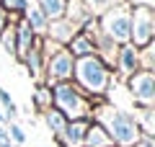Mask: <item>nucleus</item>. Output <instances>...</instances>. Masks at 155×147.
Segmentation results:
<instances>
[{
    "instance_id": "f257e3e1",
    "label": "nucleus",
    "mask_w": 155,
    "mask_h": 147,
    "mask_svg": "<svg viewBox=\"0 0 155 147\" xmlns=\"http://www.w3.org/2000/svg\"><path fill=\"white\" fill-rule=\"evenodd\" d=\"M96 124H101L106 129V134L111 137L114 147H132L142 139V132H140L134 116L127 114V111L101 106V109H96Z\"/></svg>"
},
{
    "instance_id": "f03ea898",
    "label": "nucleus",
    "mask_w": 155,
    "mask_h": 147,
    "mask_svg": "<svg viewBox=\"0 0 155 147\" xmlns=\"http://www.w3.org/2000/svg\"><path fill=\"white\" fill-rule=\"evenodd\" d=\"M72 83L88 98L104 96L109 90V85H111V70L96 54L80 57V60H75V67H72Z\"/></svg>"
},
{
    "instance_id": "7ed1b4c3",
    "label": "nucleus",
    "mask_w": 155,
    "mask_h": 147,
    "mask_svg": "<svg viewBox=\"0 0 155 147\" xmlns=\"http://www.w3.org/2000/svg\"><path fill=\"white\" fill-rule=\"evenodd\" d=\"M52 90V109H57L67 121L75 119H88L91 116V101L75 83H57V85L49 88Z\"/></svg>"
},
{
    "instance_id": "20e7f679",
    "label": "nucleus",
    "mask_w": 155,
    "mask_h": 147,
    "mask_svg": "<svg viewBox=\"0 0 155 147\" xmlns=\"http://www.w3.org/2000/svg\"><path fill=\"white\" fill-rule=\"evenodd\" d=\"M98 31L114 44H129V23H132V8L127 3H116V5L106 8L101 16H96Z\"/></svg>"
},
{
    "instance_id": "39448f33",
    "label": "nucleus",
    "mask_w": 155,
    "mask_h": 147,
    "mask_svg": "<svg viewBox=\"0 0 155 147\" xmlns=\"http://www.w3.org/2000/svg\"><path fill=\"white\" fill-rule=\"evenodd\" d=\"M155 39V8H132L129 23V44L134 49L150 47Z\"/></svg>"
},
{
    "instance_id": "423d86ee",
    "label": "nucleus",
    "mask_w": 155,
    "mask_h": 147,
    "mask_svg": "<svg viewBox=\"0 0 155 147\" xmlns=\"http://www.w3.org/2000/svg\"><path fill=\"white\" fill-rule=\"evenodd\" d=\"M72 67H75L72 54L65 47H60L49 57H44V85L52 88L57 83H70L72 80Z\"/></svg>"
},
{
    "instance_id": "0eeeda50",
    "label": "nucleus",
    "mask_w": 155,
    "mask_h": 147,
    "mask_svg": "<svg viewBox=\"0 0 155 147\" xmlns=\"http://www.w3.org/2000/svg\"><path fill=\"white\" fill-rule=\"evenodd\" d=\"M127 88L132 93L137 109H145V106L155 103V75H153V70H137L134 75H129Z\"/></svg>"
},
{
    "instance_id": "6e6552de",
    "label": "nucleus",
    "mask_w": 155,
    "mask_h": 147,
    "mask_svg": "<svg viewBox=\"0 0 155 147\" xmlns=\"http://www.w3.org/2000/svg\"><path fill=\"white\" fill-rule=\"evenodd\" d=\"M114 67H116V72H119V77H124V80H127L129 75H134V72L140 70V49H134L132 44H122Z\"/></svg>"
},
{
    "instance_id": "1a4fd4ad",
    "label": "nucleus",
    "mask_w": 155,
    "mask_h": 147,
    "mask_svg": "<svg viewBox=\"0 0 155 147\" xmlns=\"http://www.w3.org/2000/svg\"><path fill=\"white\" fill-rule=\"evenodd\" d=\"M39 39L41 36H39L23 18H18V23H16V60H23L28 49L39 44Z\"/></svg>"
},
{
    "instance_id": "9d476101",
    "label": "nucleus",
    "mask_w": 155,
    "mask_h": 147,
    "mask_svg": "<svg viewBox=\"0 0 155 147\" xmlns=\"http://www.w3.org/2000/svg\"><path fill=\"white\" fill-rule=\"evenodd\" d=\"M78 31H80V28L72 26L70 21L57 18V21H49V26H47V31H44V36H41V39H49V41L60 44V47H67V41H70Z\"/></svg>"
},
{
    "instance_id": "9b49d317",
    "label": "nucleus",
    "mask_w": 155,
    "mask_h": 147,
    "mask_svg": "<svg viewBox=\"0 0 155 147\" xmlns=\"http://www.w3.org/2000/svg\"><path fill=\"white\" fill-rule=\"evenodd\" d=\"M88 124H91V119L67 121V124H65V132H62V137L57 139V142H60V147H80V145H83L85 132H88Z\"/></svg>"
},
{
    "instance_id": "f8f14e48",
    "label": "nucleus",
    "mask_w": 155,
    "mask_h": 147,
    "mask_svg": "<svg viewBox=\"0 0 155 147\" xmlns=\"http://www.w3.org/2000/svg\"><path fill=\"white\" fill-rule=\"evenodd\" d=\"M65 21H70L72 26H78V28H83L88 21H93V13H91V8L85 5L83 0H67V5H65Z\"/></svg>"
},
{
    "instance_id": "ddd939ff",
    "label": "nucleus",
    "mask_w": 155,
    "mask_h": 147,
    "mask_svg": "<svg viewBox=\"0 0 155 147\" xmlns=\"http://www.w3.org/2000/svg\"><path fill=\"white\" fill-rule=\"evenodd\" d=\"M65 49L72 54V60H80V57H91V54H96L93 39H91L85 31H78L75 36L67 41V47H65Z\"/></svg>"
},
{
    "instance_id": "4468645a",
    "label": "nucleus",
    "mask_w": 155,
    "mask_h": 147,
    "mask_svg": "<svg viewBox=\"0 0 155 147\" xmlns=\"http://www.w3.org/2000/svg\"><path fill=\"white\" fill-rule=\"evenodd\" d=\"M80 147H114V142H111V137L106 134V129L101 124H96V121H91L88 124V132H85L83 137V145Z\"/></svg>"
},
{
    "instance_id": "2eb2a0df",
    "label": "nucleus",
    "mask_w": 155,
    "mask_h": 147,
    "mask_svg": "<svg viewBox=\"0 0 155 147\" xmlns=\"http://www.w3.org/2000/svg\"><path fill=\"white\" fill-rule=\"evenodd\" d=\"M23 65H26V70H28V75L31 77H39L41 72H44V54H41V39H39V44L36 47H31L26 52V57H23Z\"/></svg>"
},
{
    "instance_id": "dca6fc26",
    "label": "nucleus",
    "mask_w": 155,
    "mask_h": 147,
    "mask_svg": "<svg viewBox=\"0 0 155 147\" xmlns=\"http://www.w3.org/2000/svg\"><path fill=\"white\" fill-rule=\"evenodd\" d=\"M21 18H23V21H26L28 26H31L34 31L39 34V36H44V31H47V26H49V21H47V16L36 8V3H28V8L23 11V16H21Z\"/></svg>"
},
{
    "instance_id": "f3484780",
    "label": "nucleus",
    "mask_w": 155,
    "mask_h": 147,
    "mask_svg": "<svg viewBox=\"0 0 155 147\" xmlns=\"http://www.w3.org/2000/svg\"><path fill=\"white\" fill-rule=\"evenodd\" d=\"M34 3H36V8L47 16V21H57V18L65 16L67 0H34Z\"/></svg>"
},
{
    "instance_id": "a211bd4d",
    "label": "nucleus",
    "mask_w": 155,
    "mask_h": 147,
    "mask_svg": "<svg viewBox=\"0 0 155 147\" xmlns=\"http://www.w3.org/2000/svg\"><path fill=\"white\" fill-rule=\"evenodd\" d=\"M41 114H44V121H47V126L52 129V134H54L57 139H60V137H62V132H65L67 119H65V116H62L57 109H47V111H41Z\"/></svg>"
},
{
    "instance_id": "6ab92c4d",
    "label": "nucleus",
    "mask_w": 155,
    "mask_h": 147,
    "mask_svg": "<svg viewBox=\"0 0 155 147\" xmlns=\"http://www.w3.org/2000/svg\"><path fill=\"white\" fill-rule=\"evenodd\" d=\"M0 47L5 49L8 54L16 57V23H13V18H11V23L0 31Z\"/></svg>"
},
{
    "instance_id": "aec40b11",
    "label": "nucleus",
    "mask_w": 155,
    "mask_h": 147,
    "mask_svg": "<svg viewBox=\"0 0 155 147\" xmlns=\"http://www.w3.org/2000/svg\"><path fill=\"white\" fill-rule=\"evenodd\" d=\"M0 103H3V116H5V121H11V119H16V116H18V106L13 103L11 93H8L3 85H0Z\"/></svg>"
},
{
    "instance_id": "412c9836",
    "label": "nucleus",
    "mask_w": 155,
    "mask_h": 147,
    "mask_svg": "<svg viewBox=\"0 0 155 147\" xmlns=\"http://www.w3.org/2000/svg\"><path fill=\"white\" fill-rule=\"evenodd\" d=\"M34 103H36V109H39V111L52 109V90H49L47 85H39V88H36V93H34Z\"/></svg>"
},
{
    "instance_id": "4be33fe9",
    "label": "nucleus",
    "mask_w": 155,
    "mask_h": 147,
    "mask_svg": "<svg viewBox=\"0 0 155 147\" xmlns=\"http://www.w3.org/2000/svg\"><path fill=\"white\" fill-rule=\"evenodd\" d=\"M83 3L91 8V13H93V16H101L106 8L116 5V3H124V0H83Z\"/></svg>"
},
{
    "instance_id": "5701e85b",
    "label": "nucleus",
    "mask_w": 155,
    "mask_h": 147,
    "mask_svg": "<svg viewBox=\"0 0 155 147\" xmlns=\"http://www.w3.org/2000/svg\"><path fill=\"white\" fill-rule=\"evenodd\" d=\"M8 139H13L16 145H23V142H26V132H23L18 124H11L8 126Z\"/></svg>"
},
{
    "instance_id": "b1692460",
    "label": "nucleus",
    "mask_w": 155,
    "mask_h": 147,
    "mask_svg": "<svg viewBox=\"0 0 155 147\" xmlns=\"http://www.w3.org/2000/svg\"><path fill=\"white\" fill-rule=\"evenodd\" d=\"M129 8H155V0H124Z\"/></svg>"
},
{
    "instance_id": "393cba45",
    "label": "nucleus",
    "mask_w": 155,
    "mask_h": 147,
    "mask_svg": "<svg viewBox=\"0 0 155 147\" xmlns=\"http://www.w3.org/2000/svg\"><path fill=\"white\" fill-rule=\"evenodd\" d=\"M132 147H155V145H153V139H145L142 137V139H140L137 145H132Z\"/></svg>"
},
{
    "instance_id": "a878e982",
    "label": "nucleus",
    "mask_w": 155,
    "mask_h": 147,
    "mask_svg": "<svg viewBox=\"0 0 155 147\" xmlns=\"http://www.w3.org/2000/svg\"><path fill=\"white\" fill-rule=\"evenodd\" d=\"M3 139H8V132L3 129V126H0V142H3Z\"/></svg>"
},
{
    "instance_id": "bb28decb",
    "label": "nucleus",
    "mask_w": 155,
    "mask_h": 147,
    "mask_svg": "<svg viewBox=\"0 0 155 147\" xmlns=\"http://www.w3.org/2000/svg\"><path fill=\"white\" fill-rule=\"evenodd\" d=\"M3 121H5V116H3V111H0V126H3Z\"/></svg>"
}]
</instances>
